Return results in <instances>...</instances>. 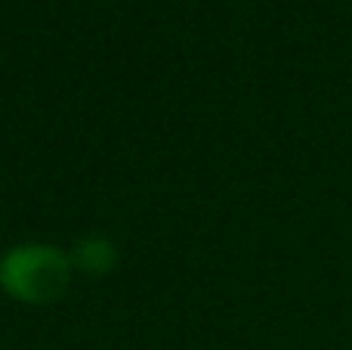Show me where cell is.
Listing matches in <instances>:
<instances>
[{"label": "cell", "mask_w": 352, "mask_h": 350, "mask_svg": "<svg viewBox=\"0 0 352 350\" xmlns=\"http://www.w3.org/2000/svg\"><path fill=\"white\" fill-rule=\"evenodd\" d=\"M72 282V258L53 245H19L0 260V285L25 304L59 301Z\"/></svg>", "instance_id": "6da1fadb"}, {"label": "cell", "mask_w": 352, "mask_h": 350, "mask_svg": "<svg viewBox=\"0 0 352 350\" xmlns=\"http://www.w3.org/2000/svg\"><path fill=\"white\" fill-rule=\"evenodd\" d=\"M115 260H118L115 245H111L109 239H102V236H87L72 251V267H78L87 276H102V273H109L111 267H115Z\"/></svg>", "instance_id": "7a4b0ae2"}]
</instances>
